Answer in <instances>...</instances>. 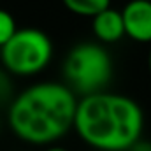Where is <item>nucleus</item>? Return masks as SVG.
Returning a JSON list of instances; mask_svg holds the SVG:
<instances>
[{
	"mask_svg": "<svg viewBox=\"0 0 151 151\" xmlns=\"http://www.w3.org/2000/svg\"><path fill=\"white\" fill-rule=\"evenodd\" d=\"M142 128V109L130 97L100 91L77 100L74 130L95 151H128Z\"/></svg>",
	"mask_w": 151,
	"mask_h": 151,
	"instance_id": "obj_1",
	"label": "nucleus"
},
{
	"mask_svg": "<svg viewBox=\"0 0 151 151\" xmlns=\"http://www.w3.org/2000/svg\"><path fill=\"white\" fill-rule=\"evenodd\" d=\"M77 99L67 84L37 83L21 91L9 107L12 132L32 144H49L74 128Z\"/></svg>",
	"mask_w": 151,
	"mask_h": 151,
	"instance_id": "obj_2",
	"label": "nucleus"
},
{
	"mask_svg": "<svg viewBox=\"0 0 151 151\" xmlns=\"http://www.w3.org/2000/svg\"><path fill=\"white\" fill-rule=\"evenodd\" d=\"M63 76L69 88L83 97L106 91L113 77V58L100 44L81 42L67 55Z\"/></svg>",
	"mask_w": 151,
	"mask_h": 151,
	"instance_id": "obj_3",
	"label": "nucleus"
},
{
	"mask_svg": "<svg viewBox=\"0 0 151 151\" xmlns=\"http://www.w3.org/2000/svg\"><path fill=\"white\" fill-rule=\"evenodd\" d=\"M53 56V42L39 28H19L0 47V60L7 72L34 76L44 70Z\"/></svg>",
	"mask_w": 151,
	"mask_h": 151,
	"instance_id": "obj_4",
	"label": "nucleus"
},
{
	"mask_svg": "<svg viewBox=\"0 0 151 151\" xmlns=\"http://www.w3.org/2000/svg\"><path fill=\"white\" fill-rule=\"evenodd\" d=\"M125 35L137 42H151V0H130L123 11Z\"/></svg>",
	"mask_w": 151,
	"mask_h": 151,
	"instance_id": "obj_5",
	"label": "nucleus"
},
{
	"mask_svg": "<svg viewBox=\"0 0 151 151\" xmlns=\"http://www.w3.org/2000/svg\"><path fill=\"white\" fill-rule=\"evenodd\" d=\"M91 30L95 37L100 42L113 44L125 35V27H123V18L121 11H116L113 7L102 11L95 18H91Z\"/></svg>",
	"mask_w": 151,
	"mask_h": 151,
	"instance_id": "obj_6",
	"label": "nucleus"
},
{
	"mask_svg": "<svg viewBox=\"0 0 151 151\" xmlns=\"http://www.w3.org/2000/svg\"><path fill=\"white\" fill-rule=\"evenodd\" d=\"M65 9L77 16L95 18L102 11L111 7V0H62Z\"/></svg>",
	"mask_w": 151,
	"mask_h": 151,
	"instance_id": "obj_7",
	"label": "nucleus"
},
{
	"mask_svg": "<svg viewBox=\"0 0 151 151\" xmlns=\"http://www.w3.org/2000/svg\"><path fill=\"white\" fill-rule=\"evenodd\" d=\"M16 21L12 18L11 12H7L5 9H0V47L5 46L11 37L16 34Z\"/></svg>",
	"mask_w": 151,
	"mask_h": 151,
	"instance_id": "obj_8",
	"label": "nucleus"
},
{
	"mask_svg": "<svg viewBox=\"0 0 151 151\" xmlns=\"http://www.w3.org/2000/svg\"><path fill=\"white\" fill-rule=\"evenodd\" d=\"M128 151H151V142L150 141H142V139H139L132 148Z\"/></svg>",
	"mask_w": 151,
	"mask_h": 151,
	"instance_id": "obj_9",
	"label": "nucleus"
},
{
	"mask_svg": "<svg viewBox=\"0 0 151 151\" xmlns=\"http://www.w3.org/2000/svg\"><path fill=\"white\" fill-rule=\"evenodd\" d=\"M46 151H67L65 148H60V146H53V148H47Z\"/></svg>",
	"mask_w": 151,
	"mask_h": 151,
	"instance_id": "obj_10",
	"label": "nucleus"
},
{
	"mask_svg": "<svg viewBox=\"0 0 151 151\" xmlns=\"http://www.w3.org/2000/svg\"><path fill=\"white\" fill-rule=\"evenodd\" d=\"M148 65H150V72H151V51H150V58H148Z\"/></svg>",
	"mask_w": 151,
	"mask_h": 151,
	"instance_id": "obj_11",
	"label": "nucleus"
}]
</instances>
